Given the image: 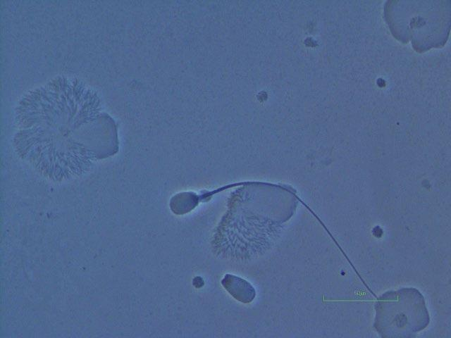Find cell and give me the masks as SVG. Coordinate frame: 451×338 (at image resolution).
<instances>
[{
  "mask_svg": "<svg viewBox=\"0 0 451 338\" xmlns=\"http://www.w3.org/2000/svg\"><path fill=\"white\" fill-rule=\"evenodd\" d=\"M407 291L387 294L377 303L378 327L383 328L385 333H393L394 336H402L404 333H414L424 328L428 323V315L421 294L411 301L406 299ZM412 294V297L414 294ZM381 329H378L381 330ZM380 331V330H379Z\"/></svg>",
  "mask_w": 451,
  "mask_h": 338,
  "instance_id": "cell-1",
  "label": "cell"
},
{
  "mask_svg": "<svg viewBox=\"0 0 451 338\" xmlns=\"http://www.w3.org/2000/svg\"><path fill=\"white\" fill-rule=\"evenodd\" d=\"M225 289L237 300L248 303L253 300L255 291L246 280L235 275H227L222 280Z\"/></svg>",
  "mask_w": 451,
  "mask_h": 338,
  "instance_id": "cell-2",
  "label": "cell"
}]
</instances>
